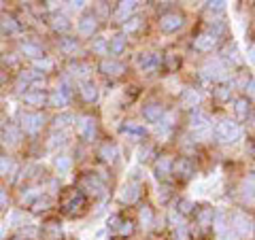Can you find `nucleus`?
Masks as SVG:
<instances>
[{
  "instance_id": "obj_1",
  "label": "nucleus",
  "mask_w": 255,
  "mask_h": 240,
  "mask_svg": "<svg viewBox=\"0 0 255 240\" xmlns=\"http://www.w3.org/2000/svg\"><path fill=\"white\" fill-rule=\"evenodd\" d=\"M223 32H226V26H223L221 21H211V23H209V28L202 30L200 34L194 38L196 51H200V53H209V51H213L215 47L219 45V38H221Z\"/></svg>"
},
{
  "instance_id": "obj_2",
  "label": "nucleus",
  "mask_w": 255,
  "mask_h": 240,
  "mask_svg": "<svg viewBox=\"0 0 255 240\" xmlns=\"http://www.w3.org/2000/svg\"><path fill=\"white\" fill-rule=\"evenodd\" d=\"M87 204V194H83L81 189L70 187L60 196V209L66 215H77L85 209Z\"/></svg>"
},
{
  "instance_id": "obj_3",
  "label": "nucleus",
  "mask_w": 255,
  "mask_h": 240,
  "mask_svg": "<svg viewBox=\"0 0 255 240\" xmlns=\"http://www.w3.org/2000/svg\"><path fill=\"white\" fill-rule=\"evenodd\" d=\"M241 136H243L241 125L236 121H232V119H221V121L215 125V138L219 142H223V145H232V142H236Z\"/></svg>"
},
{
  "instance_id": "obj_4",
  "label": "nucleus",
  "mask_w": 255,
  "mask_h": 240,
  "mask_svg": "<svg viewBox=\"0 0 255 240\" xmlns=\"http://www.w3.org/2000/svg\"><path fill=\"white\" fill-rule=\"evenodd\" d=\"M45 125V115L38 111H21L19 113V130L30 136H34L43 130Z\"/></svg>"
},
{
  "instance_id": "obj_5",
  "label": "nucleus",
  "mask_w": 255,
  "mask_h": 240,
  "mask_svg": "<svg viewBox=\"0 0 255 240\" xmlns=\"http://www.w3.org/2000/svg\"><path fill=\"white\" fill-rule=\"evenodd\" d=\"M45 83V77L43 73H36V70H21L15 79V90L17 92H30V90H36L38 85Z\"/></svg>"
},
{
  "instance_id": "obj_6",
  "label": "nucleus",
  "mask_w": 255,
  "mask_h": 240,
  "mask_svg": "<svg viewBox=\"0 0 255 240\" xmlns=\"http://www.w3.org/2000/svg\"><path fill=\"white\" fill-rule=\"evenodd\" d=\"M200 73H202V77L206 79V81H226L230 70L221 60H209L200 68Z\"/></svg>"
},
{
  "instance_id": "obj_7",
  "label": "nucleus",
  "mask_w": 255,
  "mask_h": 240,
  "mask_svg": "<svg viewBox=\"0 0 255 240\" xmlns=\"http://www.w3.org/2000/svg\"><path fill=\"white\" fill-rule=\"evenodd\" d=\"M183 23H185L183 13L168 11V13H162V17H159V30L166 32V34H172V32H179L183 28Z\"/></svg>"
},
{
  "instance_id": "obj_8",
  "label": "nucleus",
  "mask_w": 255,
  "mask_h": 240,
  "mask_svg": "<svg viewBox=\"0 0 255 240\" xmlns=\"http://www.w3.org/2000/svg\"><path fill=\"white\" fill-rule=\"evenodd\" d=\"M96 130H98V125H96V119L92 115H81L77 119V134L81 140L92 142L96 138Z\"/></svg>"
},
{
  "instance_id": "obj_9",
  "label": "nucleus",
  "mask_w": 255,
  "mask_h": 240,
  "mask_svg": "<svg viewBox=\"0 0 255 240\" xmlns=\"http://www.w3.org/2000/svg\"><path fill=\"white\" fill-rule=\"evenodd\" d=\"M232 226H234L236 236H249L253 232V219L247 213L236 211V213H232Z\"/></svg>"
},
{
  "instance_id": "obj_10",
  "label": "nucleus",
  "mask_w": 255,
  "mask_h": 240,
  "mask_svg": "<svg viewBox=\"0 0 255 240\" xmlns=\"http://www.w3.org/2000/svg\"><path fill=\"white\" fill-rule=\"evenodd\" d=\"M68 102H70V90L66 83H62L58 90H53L47 96V105L53 109H64V107H68Z\"/></svg>"
},
{
  "instance_id": "obj_11",
  "label": "nucleus",
  "mask_w": 255,
  "mask_h": 240,
  "mask_svg": "<svg viewBox=\"0 0 255 240\" xmlns=\"http://www.w3.org/2000/svg\"><path fill=\"white\" fill-rule=\"evenodd\" d=\"M0 140H2V145H6V147L19 145V140H21V130H19V125L13 123V121L4 123L2 130H0Z\"/></svg>"
},
{
  "instance_id": "obj_12",
  "label": "nucleus",
  "mask_w": 255,
  "mask_h": 240,
  "mask_svg": "<svg viewBox=\"0 0 255 240\" xmlns=\"http://www.w3.org/2000/svg\"><path fill=\"white\" fill-rule=\"evenodd\" d=\"M194 170H196L194 162L187 159V157H179L177 162H172V174L181 181H189L191 177H194Z\"/></svg>"
},
{
  "instance_id": "obj_13",
  "label": "nucleus",
  "mask_w": 255,
  "mask_h": 240,
  "mask_svg": "<svg viewBox=\"0 0 255 240\" xmlns=\"http://www.w3.org/2000/svg\"><path fill=\"white\" fill-rule=\"evenodd\" d=\"M136 64L145 75H153L159 68V64H162V58H159L157 53H140L136 58Z\"/></svg>"
},
{
  "instance_id": "obj_14",
  "label": "nucleus",
  "mask_w": 255,
  "mask_h": 240,
  "mask_svg": "<svg viewBox=\"0 0 255 240\" xmlns=\"http://www.w3.org/2000/svg\"><path fill=\"white\" fill-rule=\"evenodd\" d=\"M77 30L81 36H94V32L98 30V17L94 13H85L77 23Z\"/></svg>"
},
{
  "instance_id": "obj_15",
  "label": "nucleus",
  "mask_w": 255,
  "mask_h": 240,
  "mask_svg": "<svg viewBox=\"0 0 255 240\" xmlns=\"http://www.w3.org/2000/svg\"><path fill=\"white\" fill-rule=\"evenodd\" d=\"M100 73L102 75H107V77H119V75H124V70H126V66L122 62H117L115 58H105L100 62Z\"/></svg>"
},
{
  "instance_id": "obj_16",
  "label": "nucleus",
  "mask_w": 255,
  "mask_h": 240,
  "mask_svg": "<svg viewBox=\"0 0 255 240\" xmlns=\"http://www.w3.org/2000/svg\"><path fill=\"white\" fill-rule=\"evenodd\" d=\"M164 107L159 105V102H149V105L142 107V117L147 119L149 123H157V121H162V117H164Z\"/></svg>"
},
{
  "instance_id": "obj_17",
  "label": "nucleus",
  "mask_w": 255,
  "mask_h": 240,
  "mask_svg": "<svg viewBox=\"0 0 255 240\" xmlns=\"http://www.w3.org/2000/svg\"><path fill=\"white\" fill-rule=\"evenodd\" d=\"M81 191L85 194V191H90V194H96V196H100L102 191H105V183H102L96 174H85V177L81 179Z\"/></svg>"
},
{
  "instance_id": "obj_18",
  "label": "nucleus",
  "mask_w": 255,
  "mask_h": 240,
  "mask_svg": "<svg viewBox=\"0 0 255 240\" xmlns=\"http://www.w3.org/2000/svg\"><path fill=\"white\" fill-rule=\"evenodd\" d=\"M23 105L32 107V109H41L47 105V94L41 90H30V92L23 94Z\"/></svg>"
},
{
  "instance_id": "obj_19",
  "label": "nucleus",
  "mask_w": 255,
  "mask_h": 240,
  "mask_svg": "<svg viewBox=\"0 0 255 240\" xmlns=\"http://www.w3.org/2000/svg\"><path fill=\"white\" fill-rule=\"evenodd\" d=\"M136 6H138V2H134V0H128V2H119L117 6H115V19H119V21H128L134 15V11H136Z\"/></svg>"
},
{
  "instance_id": "obj_20",
  "label": "nucleus",
  "mask_w": 255,
  "mask_h": 240,
  "mask_svg": "<svg viewBox=\"0 0 255 240\" xmlns=\"http://www.w3.org/2000/svg\"><path fill=\"white\" fill-rule=\"evenodd\" d=\"M19 51H21V55H26V58H32V60H41V58H45L43 47L38 45V43H34V41H21Z\"/></svg>"
},
{
  "instance_id": "obj_21",
  "label": "nucleus",
  "mask_w": 255,
  "mask_h": 240,
  "mask_svg": "<svg viewBox=\"0 0 255 240\" xmlns=\"http://www.w3.org/2000/svg\"><path fill=\"white\" fill-rule=\"evenodd\" d=\"M172 162L174 159L168 157V155H162L157 159V162L153 164V172H155V177L157 179H166V177H170L172 174Z\"/></svg>"
},
{
  "instance_id": "obj_22",
  "label": "nucleus",
  "mask_w": 255,
  "mask_h": 240,
  "mask_svg": "<svg viewBox=\"0 0 255 240\" xmlns=\"http://www.w3.org/2000/svg\"><path fill=\"white\" fill-rule=\"evenodd\" d=\"M117 155H119V149H117L115 142H111V140L102 142L100 149H98V157L102 159V162H107V164H113L117 159Z\"/></svg>"
},
{
  "instance_id": "obj_23",
  "label": "nucleus",
  "mask_w": 255,
  "mask_h": 240,
  "mask_svg": "<svg viewBox=\"0 0 255 240\" xmlns=\"http://www.w3.org/2000/svg\"><path fill=\"white\" fill-rule=\"evenodd\" d=\"M119 198H122L124 204H134L140 198V185H138V183H134V181H130L128 185H124L122 196H119Z\"/></svg>"
},
{
  "instance_id": "obj_24",
  "label": "nucleus",
  "mask_w": 255,
  "mask_h": 240,
  "mask_svg": "<svg viewBox=\"0 0 255 240\" xmlns=\"http://www.w3.org/2000/svg\"><path fill=\"white\" fill-rule=\"evenodd\" d=\"M211 123V117L204 113V111L200 109H196V111H191V117H189V127L191 130H204V127H209Z\"/></svg>"
},
{
  "instance_id": "obj_25",
  "label": "nucleus",
  "mask_w": 255,
  "mask_h": 240,
  "mask_svg": "<svg viewBox=\"0 0 255 240\" xmlns=\"http://www.w3.org/2000/svg\"><path fill=\"white\" fill-rule=\"evenodd\" d=\"M119 132H122L124 136H128V138H134V140H140V138H145V136H147L145 127L138 125V123H132V121L124 123L122 127H119Z\"/></svg>"
},
{
  "instance_id": "obj_26",
  "label": "nucleus",
  "mask_w": 255,
  "mask_h": 240,
  "mask_svg": "<svg viewBox=\"0 0 255 240\" xmlns=\"http://www.w3.org/2000/svg\"><path fill=\"white\" fill-rule=\"evenodd\" d=\"M79 94H81V98L85 102H96L98 100V85H96L94 81H83L81 87H79Z\"/></svg>"
},
{
  "instance_id": "obj_27",
  "label": "nucleus",
  "mask_w": 255,
  "mask_h": 240,
  "mask_svg": "<svg viewBox=\"0 0 255 240\" xmlns=\"http://www.w3.org/2000/svg\"><path fill=\"white\" fill-rule=\"evenodd\" d=\"M234 113H236V117L241 119V121H247L249 119V115H251V100L247 98H238L236 102H234Z\"/></svg>"
},
{
  "instance_id": "obj_28",
  "label": "nucleus",
  "mask_w": 255,
  "mask_h": 240,
  "mask_svg": "<svg viewBox=\"0 0 255 240\" xmlns=\"http://www.w3.org/2000/svg\"><path fill=\"white\" fill-rule=\"evenodd\" d=\"M213 219H215V211L211 209V206H202V209L196 213V221H198V226H200L202 230L211 228L213 226Z\"/></svg>"
},
{
  "instance_id": "obj_29",
  "label": "nucleus",
  "mask_w": 255,
  "mask_h": 240,
  "mask_svg": "<svg viewBox=\"0 0 255 240\" xmlns=\"http://www.w3.org/2000/svg\"><path fill=\"white\" fill-rule=\"evenodd\" d=\"M126 47H128V38L124 34H115L113 38L109 41V53L111 55H122L126 51Z\"/></svg>"
},
{
  "instance_id": "obj_30",
  "label": "nucleus",
  "mask_w": 255,
  "mask_h": 240,
  "mask_svg": "<svg viewBox=\"0 0 255 240\" xmlns=\"http://www.w3.org/2000/svg\"><path fill=\"white\" fill-rule=\"evenodd\" d=\"M0 32H2L4 36H13V34L19 32V23L15 21V17L4 15V17H0Z\"/></svg>"
},
{
  "instance_id": "obj_31",
  "label": "nucleus",
  "mask_w": 255,
  "mask_h": 240,
  "mask_svg": "<svg viewBox=\"0 0 255 240\" xmlns=\"http://www.w3.org/2000/svg\"><path fill=\"white\" fill-rule=\"evenodd\" d=\"M221 55H223V58H221L223 64H241V62H243V60H241V53H238V47H236L234 43H228Z\"/></svg>"
},
{
  "instance_id": "obj_32",
  "label": "nucleus",
  "mask_w": 255,
  "mask_h": 240,
  "mask_svg": "<svg viewBox=\"0 0 255 240\" xmlns=\"http://www.w3.org/2000/svg\"><path fill=\"white\" fill-rule=\"evenodd\" d=\"M58 47H60V51L64 55H73L79 49V38H75V36H64V38H60V45Z\"/></svg>"
},
{
  "instance_id": "obj_33",
  "label": "nucleus",
  "mask_w": 255,
  "mask_h": 240,
  "mask_svg": "<svg viewBox=\"0 0 255 240\" xmlns=\"http://www.w3.org/2000/svg\"><path fill=\"white\" fill-rule=\"evenodd\" d=\"M181 102L185 107H189V109H194L196 111V107L200 105V94H198L196 90H183V94H181Z\"/></svg>"
},
{
  "instance_id": "obj_34",
  "label": "nucleus",
  "mask_w": 255,
  "mask_h": 240,
  "mask_svg": "<svg viewBox=\"0 0 255 240\" xmlns=\"http://www.w3.org/2000/svg\"><path fill=\"white\" fill-rule=\"evenodd\" d=\"M138 219H140V226L142 228H151L153 226V221H155V215H153V209H151V206H140V211H138Z\"/></svg>"
},
{
  "instance_id": "obj_35",
  "label": "nucleus",
  "mask_w": 255,
  "mask_h": 240,
  "mask_svg": "<svg viewBox=\"0 0 255 240\" xmlns=\"http://www.w3.org/2000/svg\"><path fill=\"white\" fill-rule=\"evenodd\" d=\"M51 28L55 32H68L70 30V21L66 15H53L51 17Z\"/></svg>"
},
{
  "instance_id": "obj_36",
  "label": "nucleus",
  "mask_w": 255,
  "mask_h": 240,
  "mask_svg": "<svg viewBox=\"0 0 255 240\" xmlns=\"http://www.w3.org/2000/svg\"><path fill=\"white\" fill-rule=\"evenodd\" d=\"M70 75L79 77V79H87V75H90V66L83 64V62H73L70 64Z\"/></svg>"
},
{
  "instance_id": "obj_37",
  "label": "nucleus",
  "mask_w": 255,
  "mask_h": 240,
  "mask_svg": "<svg viewBox=\"0 0 255 240\" xmlns=\"http://www.w3.org/2000/svg\"><path fill=\"white\" fill-rule=\"evenodd\" d=\"M73 121H75V117L70 113H62V115H58L53 119V127H55V130H64V127H68Z\"/></svg>"
},
{
  "instance_id": "obj_38",
  "label": "nucleus",
  "mask_w": 255,
  "mask_h": 240,
  "mask_svg": "<svg viewBox=\"0 0 255 240\" xmlns=\"http://www.w3.org/2000/svg\"><path fill=\"white\" fill-rule=\"evenodd\" d=\"M140 26H142V17H138V15H132V17L124 23V30L128 32V34H132V32H136Z\"/></svg>"
},
{
  "instance_id": "obj_39",
  "label": "nucleus",
  "mask_w": 255,
  "mask_h": 240,
  "mask_svg": "<svg viewBox=\"0 0 255 240\" xmlns=\"http://www.w3.org/2000/svg\"><path fill=\"white\" fill-rule=\"evenodd\" d=\"M13 170V159L9 155H0V177H9Z\"/></svg>"
},
{
  "instance_id": "obj_40",
  "label": "nucleus",
  "mask_w": 255,
  "mask_h": 240,
  "mask_svg": "<svg viewBox=\"0 0 255 240\" xmlns=\"http://www.w3.org/2000/svg\"><path fill=\"white\" fill-rule=\"evenodd\" d=\"M115 230H117V234L119 236H132V232H134V223L128 219V221H122L119 219V226H115Z\"/></svg>"
},
{
  "instance_id": "obj_41",
  "label": "nucleus",
  "mask_w": 255,
  "mask_h": 240,
  "mask_svg": "<svg viewBox=\"0 0 255 240\" xmlns=\"http://www.w3.org/2000/svg\"><path fill=\"white\" fill-rule=\"evenodd\" d=\"M70 166H73V162H70L68 155H58L55 157V168H58L60 172H68Z\"/></svg>"
},
{
  "instance_id": "obj_42",
  "label": "nucleus",
  "mask_w": 255,
  "mask_h": 240,
  "mask_svg": "<svg viewBox=\"0 0 255 240\" xmlns=\"http://www.w3.org/2000/svg\"><path fill=\"white\" fill-rule=\"evenodd\" d=\"M49 206H51V200L45 196V198H38L36 202L32 204V211H34V213H45L47 209H49Z\"/></svg>"
},
{
  "instance_id": "obj_43",
  "label": "nucleus",
  "mask_w": 255,
  "mask_h": 240,
  "mask_svg": "<svg viewBox=\"0 0 255 240\" xmlns=\"http://www.w3.org/2000/svg\"><path fill=\"white\" fill-rule=\"evenodd\" d=\"M34 66H36V73H38V70L47 73V70H51V68H53V62L45 55V58H41V60H34Z\"/></svg>"
},
{
  "instance_id": "obj_44",
  "label": "nucleus",
  "mask_w": 255,
  "mask_h": 240,
  "mask_svg": "<svg viewBox=\"0 0 255 240\" xmlns=\"http://www.w3.org/2000/svg\"><path fill=\"white\" fill-rule=\"evenodd\" d=\"M92 49H94V53H105L107 49H109V43L105 41V38H96V43H92Z\"/></svg>"
},
{
  "instance_id": "obj_45",
  "label": "nucleus",
  "mask_w": 255,
  "mask_h": 240,
  "mask_svg": "<svg viewBox=\"0 0 255 240\" xmlns=\"http://www.w3.org/2000/svg\"><path fill=\"white\" fill-rule=\"evenodd\" d=\"M6 209H9V191L0 187V211H6Z\"/></svg>"
},
{
  "instance_id": "obj_46",
  "label": "nucleus",
  "mask_w": 255,
  "mask_h": 240,
  "mask_svg": "<svg viewBox=\"0 0 255 240\" xmlns=\"http://www.w3.org/2000/svg\"><path fill=\"white\" fill-rule=\"evenodd\" d=\"M166 62H168V70H177V66L181 64V58L179 55H174V53H168L166 55Z\"/></svg>"
},
{
  "instance_id": "obj_47",
  "label": "nucleus",
  "mask_w": 255,
  "mask_h": 240,
  "mask_svg": "<svg viewBox=\"0 0 255 240\" xmlns=\"http://www.w3.org/2000/svg\"><path fill=\"white\" fill-rule=\"evenodd\" d=\"M230 87H226V85H221V87H217V90H215V96H217L219 100H228L230 98Z\"/></svg>"
},
{
  "instance_id": "obj_48",
  "label": "nucleus",
  "mask_w": 255,
  "mask_h": 240,
  "mask_svg": "<svg viewBox=\"0 0 255 240\" xmlns=\"http://www.w3.org/2000/svg\"><path fill=\"white\" fill-rule=\"evenodd\" d=\"M206 9H209V11H223V9H226V2H223V0H215V2H206Z\"/></svg>"
},
{
  "instance_id": "obj_49",
  "label": "nucleus",
  "mask_w": 255,
  "mask_h": 240,
  "mask_svg": "<svg viewBox=\"0 0 255 240\" xmlns=\"http://www.w3.org/2000/svg\"><path fill=\"white\" fill-rule=\"evenodd\" d=\"M168 219H170V223L174 228H183V221H181V215L177 213V211H170V215H168Z\"/></svg>"
},
{
  "instance_id": "obj_50",
  "label": "nucleus",
  "mask_w": 255,
  "mask_h": 240,
  "mask_svg": "<svg viewBox=\"0 0 255 240\" xmlns=\"http://www.w3.org/2000/svg\"><path fill=\"white\" fill-rule=\"evenodd\" d=\"M217 240H238V236L234 234V232H221Z\"/></svg>"
},
{
  "instance_id": "obj_51",
  "label": "nucleus",
  "mask_w": 255,
  "mask_h": 240,
  "mask_svg": "<svg viewBox=\"0 0 255 240\" xmlns=\"http://www.w3.org/2000/svg\"><path fill=\"white\" fill-rule=\"evenodd\" d=\"M181 215H185V213H189L191 211V202H189V200H181Z\"/></svg>"
},
{
  "instance_id": "obj_52",
  "label": "nucleus",
  "mask_w": 255,
  "mask_h": 240,
  "mask_svg": "<svg viewBox=\"0 0 255 240\" xmlns=\"http://www.w3.org/2000/svg\"><path fill=\"white\" fill-rule=\"evenodd\" d=\"M168 198H170V187H162V189H159V200H162V202H166Z\"/></svg>"
},
{
  "instance_id": "obj_53",
  "label": "nucleus",
  "mask_w": 255,
  "mask_h": 240,
  "mask_svg": "<svg viewBox=\"0 0 255 240\" xmlns=\"http://www.w3.org/2000/svg\"><path fill=\"white\" fill-rule=\"evenodd\" d=\"M245 90H247V94H249V96H255V81H253V79L245 85Z\"/></svg>"
},
{
  "instance_id": "obj_54",
  "label": "nucleus",
  "mask_w": 255,
  "mask_h": 240,
  "mask_svg": "<svg viewBox=\"0 0 255 240\" xmlns=\"http://www.w3.org/2000/svg\"><path fill=\"white\" fill-rule=\"evenodd\" d=\"M4 64H9V66H15V64H17V58H6V55H4Z\"/></svg>"
},
{
  "instance_id": "obj_55",
  "label": "nucleus",
  "mask_w": 255,
  "mask_h": 240,
  "mask_svg": "<svg viewBox=\"0 0 255 240\" xmlns=\"http://www.w3.org/2000/svg\"><path fill=\"white\" fill-rule=\"evenodd\" d=\"M249 58H251V60L255 62V45H253V47H251V49H249Z\"/></svg>"
},
{
  "instance_id": "obj_56",
  "label": "nucleus",
  "mask_w": 255,
  "mask_h": 240,
  "mask_svg": "<svg viewBox=\"0 0 255 240\" xmlns=\"http://www.w3.org/2000/svg\"><path fill=\"white\" fill-rule=\"evenodd\" d=\"M2 83H4V77H2V73H0V87H2Z\"/></svg>"
},
{
  "instance_id": "obj_57",
  "label": "nucleus",
  "mask_w": 255,
  "mask_h": 240,
  "mask_svg": "<svg viewBox=\"0 0 255 240\" xmlns=\"http://www.w3.org/2000/svg\"><path fill=\"white\" fill-rule=\"evenodd\" d=\"M13 240H23V238H19V236H15V238H13Z\"/></svg>"
},
{
  "instance_id": "obj_58",
  "label": "nucleus",
  "mask_w": 255,
  "mask_h": 240,
  "mask_svg": "<svg viewBox=\"0 0 255 240\" xmlns=\"http://www.w3.org/2000/svg\"><path fill=\"white\" fill-rule=\"evenodd\" d=\"M0 4H2V2H0Z\"/></svg>"
}]
</instances>
